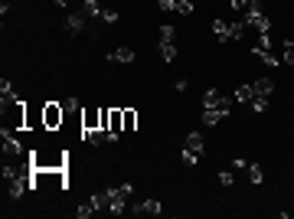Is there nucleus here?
Listing matches in <instances>:
<instances>
[{
  "label": "nucleus",
  "instance_id": "1",
  "mask_svg": "<svg viewBox=\"0 0 294 219\" xmlns=\"http://www.w3.org/2000/svg\"><path fill=\"white\" fill-rule=\"evenodd\" d=\"M242 23H245V26H252V30H258V33H268L271 20L265 16V10H262V0H252V3H248V10L242 13Z\"/></svg>",
  "mask_w": 294,
  "mask_h": 219
},
{
  "label": "nucleus",
  "instance_id": "2",
  "mask_svg": "<svg viewBox=\"0 0 294 219\" xmlns=\"http://www.w3.org/2000/svg\"><path fill=\"white\" fill-rule=\"evenodd\" d=\"M62 121H66V108L59 102H46L43 105V128L46 131H59Z\"/></svg>",
  "mask_w": 294,
  "mask_h": 219
},
{
  "label": "nucleus",
  "instance_id": "3",
  "mask_svg": "<svg viewBox=\"0 0 294 219\" xmlns=\"http://www.w3.org/2000/svg\"><path fill=\"white\" fill-rule=\"evenodd\" d=\"M131 193H134V187H131V183H121V187H115V190H111V206H108V213H111V216H118V213H124V210H128V200H131Z\"/></svg>",
  "mask_w": 294,
  "mask_h": 219
},
{
  "label": "nucleus",
  "instance_id": "4",
  "mask_svg": "<svg viewBox=\"0 0 294 219\" xmlns=\"http://www.w3.org/2000/svg\"><path fill=\"white\" fill-rule=\"evenodd\" d=\"M131 213L134 216H160L163 206H160V200H144V203H138Z\"/></svg>",
  "mask_w": 294,
  "mask_h": 219
},
{
  "label": "nucleus",
  "instance_id": "5",
  "mask_svg": "<svg viewBox=\"0 0 294 219\" xmlns=\"http://www.w3.org/2000/svg\"><path fill=\"white\" fill-rule=\"evenodd\" d=\"M203 105H206V108H232V102H229L225 95H219L216 88H209V92L203 95Z\"/></svg>",
  "mask_w": 294,
  "mask_h": 219
},
{
  "label": "nucleus",
  "instance_id": "6",
  "mask_svg": "<svg viewBox=\"0 0 294 219\" xmlns=\"http://www.w3.org/2000/svg\"><path fill=\"white\" fill-rule=\"evenodd\" d=\"M62 26H66V33H69V36H75V33H82V30H85V13H82V10H78V13H69Z\"/></svg>",
  "mask_w": 294,
  "mask_h": 219
},
{
  "label": "nucleus",
  "instance_id": "7",
  "mask_svg": "<svg viewBox=\"0 0 294 219\" xmlns=\"http://www.w3.org/2000/svg\"><path fill=\"white\" fill-rule=\"evenodd\" d=\"M95 128H101V108L82 111V131H95Z\"/></svg>",
  "mask_w": 294,
  "mask_h": 219
},
{
  "label": "nucleus",
  "instance_id": "8",
  "mask_svg": "<svg viewBox=\"0 0 294 219\" xmlns=\"http://www.w3.org/2000/svg\"><path fill=\"white\" fill-rule=\"evenodd\" d=\"M213 33H216L219 43H232V23H225V20H213Z\"/></svg>",
  "mask_w": 294,
  "mask_h": 219
},
{
  "label": "nucleus",
  "instance_id": "9",
  "mask_svg": "<svg viewBox=\"0 0 294 219\" xmlns=\"http://www.w3.org/2000/svg\"><path fill=\"white\" fill-rule=\"evenodd\" d=\"M229 118V108H203V125H219Z\"/></svg>",
  "mask_w": 294,
  "mask_h": 219
},
{
  "label": "nucleus",
  "instance_id": "10",
  "mask_svg": "<svg viewBox=\"0 0 294 219\" xmlns=\"http://www.w3.org/2000/svg\"><path fill=\"white\" fill-rule=\"evenodd\" d=\"M3 154H10V157H23V147H20V141H16V138H10L7 128H3Z\"/></svg>",
  "mask_w": 294,
  "mask_h": 219
},
{
  "label": "nucleus",
  "instance_id": "11",
  "mask_svg": "<svg viewBox=\"0 0 294 219\" xmlns=\"http://www.w3.org/2000/svg\"><path fill=\"white\" fill-rule=\"evenodd\" d=\"M108 59H111V63H121V66H128V63H134V49H128V46H118L115 53H108Z\"/></svg>",
  "mask_w": 294,
  "mask_h": 219
},
{
  "label": "nucleus",
  "instance_id": "12",
  "mask_svg": "<svg viewBox=\"0 0 294 219\" xmlns=\"http://www.w3.org/2000/svg\"><path fill=\"white\" fill-rule=\"evenodd\" d=\"M186 147L196 150V154H203V147H206V138H203V131H190V134H186Z\"/></svg>",
  "mask_w": 294,
  "mask_h": 219
},
{
  "label": "nucleus",
  "instance_id": "13",
  "mask_svg": "<svg viewBox=\"0 0 294 219\" xmlns=\"http://www.w3.org/2000/svg\"><path fill=\"white\" fill-rule=\"evenodd\" d=\"M252 92L262 95V98H268V95L275 92V82H271V78H255V82H252Z\"/></svg>",
  "mask_w": 294,
  "mask_h": 219
},
{
  "label": "nucleus",
  "instance_id": "14",
  "mask_svg": "<svg viewBox=\"0 0 294 219\" xmlns=\"http://www.w3.org/2000/svg\"><path fill=\"white\" fill-rule=\"evenodd\" d=\"M88 203H92L95 210H108V206H111V190H101V193H95Z\"/></svg>",
  "mask_w": 294,
  "mask_h": 219
},
{
  "label": "nucleus",
  "instance_id": "15",
  "mask_svg": "<svg viewBox=\"0 0 294 219\" xmlns=\"http://www.w3.org/2000/svg\"><path fill=\"white\" fill-rule=\"evenodd\" d=\"M245 170H248V183H252V187H258V183L265 180V170H262V164H245Z\"/></svg>",
  "mask_w": 294,
  "mask_h": 219
},
{
  "label": "nucleus",
  "instance_id": "16",
  "mask_svg": "<svg viewBox=\"0 0 294 219\" xmlns=\"http://www.w3.org/2000/svg\"><path fill=\"white\" fill-rule=\"evenodd\" d=\"M121 118H124V131H134V128H138V111L134 108H121Z\"/></svg>",
  "mask_w": 294,
  "mask_h": 219
},
{
  "label": "nucleus",
  "instance_id": "17",
  "mask_svg": "<svg viewBox=\"0 0 294 219\" xmlns=\"http://www.w3.org/2000/svg\"><path fill=\"white\" fill-rule=\"evenodd\" d=\"M232 98H235V102H242V105H245V102H252V98H255V92H252V85H239V88H235V95H232Z\"/></svg>",
  "mask_w": 294,
  "mask_h": 219
},
{
  "label": "nucleus",
  "instance_id": "18",
  "mask_svg": "<svg viewBox=\"0 0 294 219\" xmlns=\"http://www.w3.org/2000/svg\"><path fill=\"white\" fill-rule=\"evenodd\" d=\"M160 56H163V63H173L177 59V46L173 43H160Z\"/></svg>",
  "mask_w": 294,
  "mask_h": 219
},
{
  "label": "nucleus",
  "instance_id": "19",
  "mask_svg": "<svg viewBox=\"0 0 294 219\" xmlns=\"http://www.w3.org/2000/svg\"><path fill=\"white\" fill-rule=\"evenodd\" d=\"M82 13H85V16H101L98 0H85V3H82Z\"/></svg>",
  "mask_w": 294,
  "mask_h": 219
},
{
  "label": "nucleus",
  "instance_id": "20",
  "mask_svg": "<svg viewBox=\"0 0 294 219\" xmlns=\"http://www.w3.org/2000/svg\"><path fill=\"white\" fill-rule=\"evenodd\" d=\"M173 13H180V16H193V3L190 0H177V10Z\"/></svg>",
  "mask_w": 294,
  "mask_h": 219
},
{
  "label": "nucleus",
  "instance_id": "21",
  "mask_svg": "<svg viewBox=\"0 0 294 219\" xmlns=\"http://www.w3.org/2000/svg\"><path fill=\"white\" fill-rule=\"evenodd\" d=\"M281 63H285V66H294V43H291V39L285 43V56H281Z\"/></svg>",
  "mask_w": 294,
  "mask_h": 219
},
{
  "label": "nucleus",
  "instance_id": "22",
  "mask_svg": "<svg viewBox=\"0 0 294 219\" xmlns=\"http://www.w3.org/2000/svg\"><path fill=\"white\" fill-rule=\"evenodd\" d=\"M232 183H235V173L232 170H222V173H219V187H232Z\"/></svg>",
  "mask_w": 294,
  "mask_h": 219
},
{
  "label": "nucleus",
  "instance_id": "23",
  "mask_svg": "<svg viewBox=\"0 0 294 219\" xmlns=\"http://www.w3.org/2000/svg\"><path fill=\"white\" fill-rule=\"evenodd\" d=\"M248 105H252V111H265V108H268V98H262V95H255V98H252Z\"/></svg>",
  "mask_w": 294,
  "mask_h": 219
},
{
  "label": "nucleus",
  "instance_id": "24",
  "mask_svg": "<svg viewBox=\"0 0 294 219\" xmlns=\"http://www.w3.org/2000/svg\"><path fill=\"white\" fill-rule=\"evenodd\" d=\"M245 30H248L245 23H232V43H239V39L245 36Z\"/></svg>",
  "mask_w": 294,
  "mask_h": 219
},
{
  "label": "nucleus",
  "instance_id": "25",
  "mask_svg": "<svg viewBox=\"0 0 294 219\" xmlns=\"http://www.w3.org/2000/svg\"><path fill=\"white\" fill-rule=\"evenodd\" d=\"M196 160H200V154H196V150H190V147H183V164H190V167H193Z\"/></svg>",
  "mask_w": 294,
  "mask_h": 219
},
{
  "label": "nucleus",
  "instance_id": "26",
  "mask_svg": "<svg viewBox=\"0 0 294 219\" xmlns=\"http://www.w3.org/2000/svg\"><path fill=\"white\" fill-rule=\"evenodd\" d=\"M160 43H173V26H160Z\"/></svg>",
  "mask_w": 294,
  "mask_h": 219
},
{
  "label": "nucleus",
  "instance_id": "27",
  "mask_svg": "<svg viewBox=\"0 0 294 219\" xmlns=\"http://www.w3.org/2000/svg\"><path fill=\"white\" fill-rule=\"evenodd\" d=\"M92 213H95V206H92V203H85V206H78V210H75V216H78V219H88Z\"/></svg>",
  "mask_w": 294,
  "mask_h": 219
},
{
  "label": "nucleus",
  "instance_id": "28",
  "mask_svg": "<svg viewBox=\"0 0 294 219\" xmlns=\"http://www.w3.org/2000/svg\"><path fill=\"white\" fill-rule=\"evenodd\" d=\"M229 3H232V10H235V13H245L252 0H229Z\"/></svg>",
  "mask_w": 294,
  "mask_h": 219
},
{
  "label": "nucleus",
  "instance_id": "29",
  "mask_svg": "<svg viewBox=\"0 0 294 219\" xmlns=\"http://www.w3.org/2000/svg\"><path fill=\"white\" fill-rule=\"evenodd\" d=\"M255 46H262V49H271V36H268V33H258V43H255Z\"/></svg>",
  "mask_w": 294,
  "mask_h": 219
},
{
  "label": "nucleus",
  "instance_id": "30",
  "mask_svg": "<svg viewBox=\"0 0 294 219\" xmlns=\"http://www.w3.org/2000/svg\"><path fill=\"white\" fill-rule=\"evenodd\" d=\"M101 20H105V23H118V13L115 10H101Z\"/></svg>",
  "mask_w": 294,
  "mask_h": 219
},
{
  "label": "nucleus",
  "instance_id": "31",
  "mask_svg": "<svg viewBox=\"0 0 294 219\" xmlns=\"http://www.w3.org/2000/svg\"><path fill=\"white\" fill-rule=\"evenodd\" d=\"M157 7H160V10H170V13H173V10H177V0H157Z\"/></svg>",
  "mask_w": 294,
  "mask_h": 219
},
{
  "label": "nucleus",
  "instance_id": "32",
  "mask_svg": "<svg viewBox=\"0 0 294 219\" xmlns=\"http://www.w3.org/2000/svg\"><path fill=\"white\" fill-rule=\"evenodd\" d=\"M7 92H13V82H10V78H0V95H7Z\"/></svg>",
  "mask_w": 294,
  "mask_h": 219
},
{
  "label": "nucleus",
  "instance_id": "33",
  "mask_svg": "<svg viewBox=\"0 0 294 219\" xmlns=\"http://www.w3.org/2000/svg\"><path fill=\"white\" fill-rule=\"evenodd\" d=\"M291 43H294V39H291Z\"/></svg>",
  "mask_w": 294,
  "mask_h": 219
}]
</instances>
